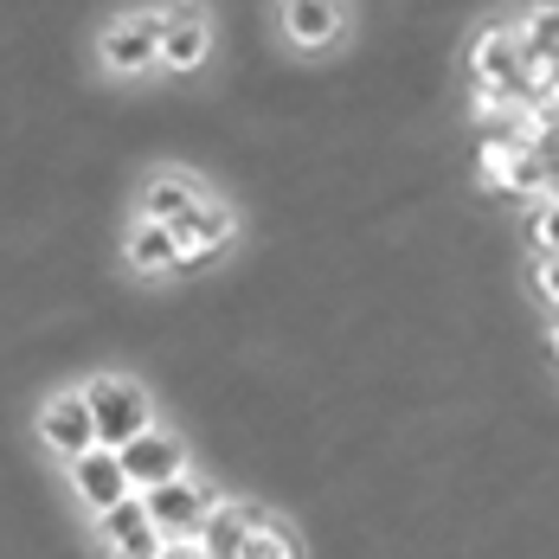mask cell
Instances as JSON below:
<instances>
[{"instance_id":"1","label":"cell","mask_w":559,"mask_h":559,"mask_svg":"<svg viewBox=\"0 0 559 559\" xmlns=\"http://www.w3.org/2000/svg\"><path fill=\"white\" fill-rule=\"evenodd\" d=\"M84 399L97 412V444L116 450V456L135 444V438L155 431V399H148L142 380H129V373H91L84 380Z\"/></svg>"},{"instance_id":"2","label":"cell","mask_w":559,"mask_h":559,"mask_svg":"<svg viewBox=\"0 0 559 559\" xmlns=\"http://www.w3.org/2000/svg\"><path fill=\"white\" fill-rule=\"evenodd\" d=\"M469 78H476V91H502V97H521L527 104V39H521V26H489V33H476L469 39Z\"/></svg>"},{"instance_id":"3","label":"cell","mask_w":559,"mask_h":559,"mask_svg":"<svg viewBox=\"0 0 559 559\" xmlns=\"http://www.w3.org/2000/svg\"><path fill=\"white\" fill-rule=\"evenodd\" d=\"M39 444L52 450V456H64V469L97 450V412H91L84 386H64L39 405Z\"/></svg>"},{"instance_id":"4","label":"cell","mask_w":559,"mask_h":559,"mask_svg":"<svg viewBox=\"0 0 559 559\" xmlns=\"http://www.w3.org/2000/svg\"><path fill=\"white\" fill-rule=\"evenodd\" d=\"M122 469H129L135 496H148V489H168V483H180V476H193V450H187L180 431L155 425L148 438H135V444L122 450Z\"/></svg>"},{"instance_id":"5","label":"cell","mask_w":559,"mask_h":559,"mask_svg":"<svg viewBox=\"0 0 559 559\" xmlns=\"http://www.w3.org/2000/svg\"><path fill=\"white\" fill-rule=\"evenodd\" d=\"M142 502H148V514H155L162 540H200V527L213 521L219 496H213L200 476H180V483H168V489H148Z\"/></svg>"},{"instance_id":"6","label":"cell","mask_w":559,"mask_h":559,"mask_svg":"<svg viewBox=\"0 0 559 559\" xmlns=\"http://www.w3.org/2000/svg\"><path fill=\"white\" fill-rule=\"evenodd\" d=\"M162 13H142V20H116L110 33L97 39V58L110 64L116 78H142V71H155L162 64Z\"/></svg>"},{"instance_id":"7","label":"cell","mask_w":559,"mask_h":559,"mask_svg":"<svg viewBox=\"0 0 559 559\" xmlns=\"http://www.w3.org/2000/svg\"><path fill=\"white\" fill-rule=\"evenodd\" d=\"M97 540L110 547V559H162V547H168L142 496H129L122 508H110V514H97Z\"/></svg>"},{"instance_id":"8","label":"cell","mask_w":559,"mask_h":559,"mask_svg":"<svg viewBox=\"0 0 559 559\" xmlns=\"http://www.w3.org/2000/svg\"><path fill=\"white\" fill-rule=\"evenodd\" d=\"M71 496L91 508V514H110V508H122L129 496H135V483H129L122 456L97 444L91 456H78V463H71Z\"/></svg>"},{"instance_id":"9","label":"cell","mask_w":559,"mask_h":559,"mask_svg":"<svg viewBox=\"0 0 559 559\" xmlns=\"http://www.w3.org/2000/svg\"><path fill=\"white\" fill-rule=\"evenodd\" d=\"M162 20H168V26H162V64H168L174 78H193V71L213 58V26L200 20V7H174Z\"/></svg>"},{"instance_id":"10","label":"cell","mask_w":559,"mask_h":559,"mask_svg":"<svg viewBox=\"0 0 559 559\" xmlns=\"http://www.w3.org/2000/svg\"><path fill=\"white\" fill-rule=\"evenodd\" d=\"M122 264L135 271V277H162V271H180L187 264V251H180V238H174L168 225L155 219H129V231H122Z\"/></svg>"},{"instance_id":"11","label":"cell","mask_w":559,"mask_h":559,"mask_svg":"<svg viewBox=\"0 0 559 559\" xmlns=\"http://www.w3.org/2000/svg\"><path fill=\"white\" fill-rule=\"evenodd\" d=\"M200 206H206V193L187 180V174H155L148 187H142V219H155V225H168L174 238L187 231V225L200 219Z\"/></svg>"},{"instance_id":"12","label":"cell","mask_w":559,"mask_h":559,"mask_svg":"<svg viewBox=\"0 0 559 559\" xmlns=\"http://www.w3.org/2000/svg\"><path fill=\"white\" fill-rule=\"evenodd\" d=\"M341 33H347V7H335V0H289L283 7V39L302 46V52L335 46Z\"/></svg>"},{"instance_id":"13","label":"cell","mask_w":559,"mask_h":559,"mask_svg":"<svg viewBox=\"0 0 559 559\" xmlns=\"http://www.w3.org/2000/svg\"><path fill=\"white\" fill-rule=\"evenodd\" d=\"M527 238H534L540 258H559V193L540 200V206H527Z\"/></svg>"},{"instance_id":"14","label":"cell","mask_w":559,"mask_h":559,"mask_svg":"<svg viewBox=\"0 0 559 559\" xmlns=\"http://www.w3.org/2000/svg\"><path fill=\"white\" fill-rule=\"evenodd\" d=\"M534 289H540V302L559 309V258H540V264H534Z\"/></svg>"}]
</instances>
